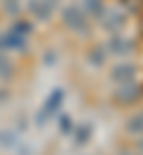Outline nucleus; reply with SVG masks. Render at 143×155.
<instances>
[{"mask_svg": "<svg viewBox=\"0 0 143 155\" xmlns=\"http://www.w3.org/2000/svg\"><path fill=\"white\" fill-rule=\"evenodd\" d=\"M83 5H86L88 15H91L93 19H100L102 12H105V5H102V0H83Z\"/></svg>", "mask_w": 143, "mask_h": 155, "instance_id": "nucleus-11", "label": "nucleus"}, {"mask_svg": "<svg viewBox=\"0 0 143 155\" xmlns=\"http://www.w3.org/2000/svg\"><path fill=\"white\" fill-rule=\"evenodd\" d=\"M98 21H100V26L105 29V31H110V34H119V29L126 24V17H124L122 12H117V10H105L102 17Z\"/></svg>", "mask_w": 143, "mask_h": 155, "instance_id": "nucleus-5", "label": "nucleus"}, {"mask_svg": "<svg viewBox=\"0 0 143 155\" xmlns=\"http://www.w3.org/2000/svg\"><path fill=\"white\" fill-rule=\"evenodd\" d=\"M45 64H55V53H45Z\"/></svg>", "mask_w": 143, "mask_h": 155, "instance_id": "nucleus-18", "label": "nucleus"}, {"mask_svg": "<svg viewBox=\"0 0 143 155\" xmlns=\"http://www.w3.org/2000/svg\"><path fill=\"white\" fill-rule=\"evenodd\" d=\"M126 131L131 136H143V112H136L126 119Z\"/></svg>", "mask_w": 143, "mask_h": 155, "instance_id": "nucleus-10", "label": "nucleus"}, {"mask_svg": "<svg viewBox=\"0 0 143 155\" xmlns=\"http://www.w3.org/2000/svg\"><path fill=\"white\" fill-rule=\"evenodd\" d=\"M26 45H29L26 36H19L17 31H7V34L0 36V50H19V53H24Z\"/></svg>", "mask_w": 143, "mask_h": 155, "instance_id": "nucleus-8", "label": "nucleus"}, {"mask_svg": "<svg viewBox=\"0 0 143 155\" xmlns=\"http://www.w3.org/2000/svg\"><path fill=\"white\" fill-rule=\"evenodd\" d=\"M62 21H64V26H69L72 31H76L81 36H88V31H91V24L86 19L83 10H79L76 5H69L62 10Z\"/></svg>", "mask_w": 143, "mask_h": 155, "instance_id": "nucleus-2", "label": "nucleus"}, {"mask_svg": "<svg viewBox=\"0 0 143 155\" xmlns=\"http://www.w3.org/2000/svg\"><path fill=\"white\" fill-rule=\"evenodd\" d=\"M91 134H93V127L83 122V124H74V129H72V134H69V136L74 138V146L81 148V146H86V143L91 141Z\"/></svg>", "mask_w": 143, "mask_h": 155, "instance_id": "nucleus-9", "label": "nucleus"}, {"mask_svg": "<svg viewBox=\"0 0 143 155\" xmlns=\"http://www.w3.org/2000/svg\"><path fill=\"white\" fill-rule=\"evenodd\" d=\"M12 31H17L19 36H26V38H29V34H31V24H29V21H24V19H19V21H15Z\"/></svg>", "mask_w": 143, "mask_h": 155, "instance_id": "nucleus-15", "label": "nucleus"}, {"mask_svg": "<svg viewBox=\"0 0 143 155\" xmlns=\"http://www.w3.org/2000/svg\"><path fill=\"white\" fill-rule=\"evenodd\" d=\"M119 155H138V153H131V150H122Z\"/></svg>", "mask_w": 143, "mask_h": 155, "instance_id": "nucleus-19", "label": "nucleus"}, {"mask_svg": "<svg viewBox=\"0 0 143 155\" xmlns=\"http://www.w3.org/2000/svg\"><path fill=\"white\" fill-rule=\"evenodd\" d=\"M107 53H112L115 58H126L134 53V41L122 34H112V38L107 41Z\"/></svg>", "mask_w": 143, "mask_h": 155, "instance_id": "nucleus-4", "label": "nucleus"}, {"mask_svg": "<svg viewBox=\"0 0 143 155\" xmlns=\"http://www.w3.org/2000/svg\"><path fill=\"white\" fill-rule=\"evenodd\" d=\"M12 72H15L12 62L5 58V55H0V79H10V77H12Z\"/></svg>", "mask_w": 143, "mask_h": 155, "instance_id": "nucleus-14", "label": "nucleus"}, {"mask_svg": "<svg viewBox=\"0 0 143 155\" xmlns=\"http://www.w3.org/2000/svg\"><path fill=\"white\" fill-rule=\"evenodd\" d=\"M55 117H57L60 131H62L64 136H69V134H72V129H74V122H72V117H69V115H64V112H57Z\"/></svg>", "mask_w": 143, "mask_h": 155, "instance_id": "nucleus-12", "label": "nucleus"}, {"mask_svg": "<svg viewBox=\"0 0 143 155\" xmlns=\"http://www.w3.org/2000/svg\"><path fill=\"white\" fill-rule=\"evenodd\" d=\"M5 7H7V12H19V2L17 0H5Z\"/></svg>", "mask_w": 143, "mask_h": 155, "instance_id": "nucleus-17", "label": "nucleus"}, {"mask_svg": "<svg viewBox=\"0 0 143 155\" xmlns=\"http://www.w3.org/2000/svg\"><path fill=\"white\" fill-rule=\"evenodd\" d=\"M29 12L38 21H48L55 12V0H29Z\"/></svg>", "mask_w": 143, "mask_h": 155, "instance_id": "nucleus-7", "label": "nucleus"}, {"mask_svg": "<svg viewBox=\"0 0 143 155\" xmlns=\"http://www.w3.org/2000/svg\"><path fill=\"white\" fill-rule=\"evenodd\" d=\"M62 100H64V91H62V88H55V91H50V96L45 98L43 107L38 110V112H36V124H38V127H45L50 117H55L57 112H60Z\"/></svg>", "mask_w": 143, "mask_h": 155, "instance_id": "nucleus-1", "label": "nucleus"}, {"mask_svg": "<svg viewBox=\"0 0 143 155\" xmlns=\"http://www.w3.org/2000/svg\"><path fill=\"white\" fill-rule=\"evenodd\" d=\"M17 141V134H12V131H0V143L2 146H12Z\"/></svg>", "mask_w": 143, "mask_h": 155, "instance_id": "nucleus-16", "label": "nucleus"}, {"mask_svg": "<svg viewBox=\"0 0 143 155\" xmlns=\"http://www.w3.org/2000/svg\"><path fill=\"white\" fill-rule=\"evenodd\" d=\"M141 96H143V88L138 86V84H134V81L119 84L117 91H115V100H117L119 105H131V103L141 100Z\"/></svg>", "mask_w": 143, "mask_h": 155, "instance_id": "nucleus-3", "label": "nucleus"}, {"mask_svg": "<svg viewBox=\"0 0 143 155\" xmlns=\"http://www.w3.org/2000/svg\"><path fill=\"white\" fill-rule=\"evenodd\" d=\"M88 62H91L93 67H102V64H105V50H102V48H93V50L88 53Z\"/></svg>", "mask_w": 143, "mask_h": 155, "instance_id": "nucleus-13", "label": "nucleus"}, {"mask_svg": "<svg viewBox=\"0 0 143 155\" xmlns=\"http://www.w3.org/2000/svg\"><path fill=\"white\" fill-rule=\"evenodd\" d=\"M138 148H141V153H143V138H141V143H138Z\"/></svg>", "mask_w": 143, "mask_h": 155, "instance_id": "nucleus-20", "label": "nucleus"}, {"mask_svg": "<svg viewBox=\"0 0 143 155\" xmlns=\"http://www.w3.org/2000/svg\"><path fill=\"white\" fill-rule=\"evenodd\" d=\"M136 64H131V62H119V64H115L112 67V72H110V79L115 81V84H129V81H134L136 79Z\"/></svg>", "mask_w": 143, "mask_h": 155, "instance_id": "nucleus-6", "label": "nucleus"}]
</instances>
